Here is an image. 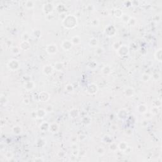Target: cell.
Returning <instances> with one entry per match:
<instances>
[{"label": "cell", "mask_w": 162, "mask_h": 162, "mask_svg": "<svg viewBox=\"0 0 162 162\" xmlns=\"http://www.w3.org/2000/svg\"><path fill=\"white\" fill-rule=\"evenodd\" d=\"M46 51L49 54H55L57 51V47L54 44H50L47 46Z\"/></svg>", "instance_id": "obj_4"}, {"label": "cell", "mask_w": 162, "mask_h": 162, "mask_svg": "<svg viewBox=\"0 0 162 162\" xmlns=\"http://www.w3.org/2000/svg\"><path fill=\"white\" fill-rule=\"evenodd\" d=\"M138 110L141 113H146V112L147 107L145 106V105H140V106H139V107H138Z\"/></svg>", "instance_id": "obj_6"}, {"label": "cell", "mask_w": 162, "mask_h": 162, "mask_svg": "<svg viewBox=\"0 0 162 162\" xmlns=\"http://www.w3.org/2000/svg\"><path fill=\"white\" fill-rule=\"evenodd\" d=\"M72 41H70L68 40H65L62 43V48L65 50H69L72 48Z\"/></svg>", "instance_id": "obj_3"}, {"label": "cell", "mask_w": 162, "mask_h": 162, "mask_svg": "<svg viewBox=\"0 0 162 162\" xmlns=\"http://www.w3.org/2000/svg\"><path fill=\"white\" fill-rule=\"evenodd\" d=\"M8 67L12 70H15L18 69L19 67V63L17 60H12L9 62L8 63Z\"/></svg>", "instance_id": "obj_2"}, {"label": "cell", "mask_w": 162, "mask_h": 162, "mask_svg": "<svg viewBox=\"0 0 162 162\" xmlns=\"http://www.w3.org/2000/svg\"><path fill=\"white\" fill-rule=\"evenodd\" d=\"M52 72V67H51V66L49 65H46V67H44V68H43V72H44V74H46V75H49V74H51Z\"/></svg>", "instance_id": "obj_5"}, {"label": "cell", "mask_w": 162, "mask_h": 162, "mask_svg": "<svg viewBox=\"0 0 162 162\" xmlns=\"http://www.w3.org/2000/svg\"><path fill=\"white\" fill-rule=\"evenodd\" d=\"M118 148H119L121 151H125V149L127 148V144H126L125 143H121L120 144L118 145Z\"/></svg>", "instance_id": "obj_7"}, {"label": "cell", "mask_w": 162, "mask_h": 162, "mask_svg": "<svg viewBox=\"0 0 162 162\" xmlns=\"http://www.w3.org/2000/svg\"><path fill=\"white\" fill-rule=\"evenodd\" d=\"M63 25L66 28L71 29L77 25V18L74 15H68L63 20Z\"/></svg>", "instance_id": "obj_1"}]
</instances>
